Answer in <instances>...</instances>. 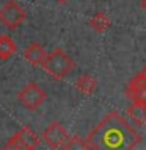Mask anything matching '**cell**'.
Here are the masks:
<instances>
[{
	"label": "cell",
	"mask_w": 146,
	"mask_h": 150,
	"mask_svg": "<svg viewBox=\"0 0 146 150\" xmlns=\"http://www.w3.org/2000/svg\"><path fill=\"white\" fill-rule=\"evenodd\" d=\"M127 114L137 125L146 124V102L145 100H134L132 105L127 108Z\"/></svg>",
	"instance_id": "8"
},
{
	"label": "cell",
	"mask_w": 146,
	"mask_h": 150,
	"mask_svg": "<svg viewBox=\"0 0 146 150\" xmlns=\"http://www.w3.org/2000/svg\"><path fill=\"white\" fill-rule=\"evenodd\" d=\"M17 45L9 36L2 35L0 36V59H8L16 53Z\"/></svg>",
	"instance_id": "10"
},
{
	"label": "cell",
	"mask_w": 146,
	"mask_h": 150,
	"mask_svg": "<svg viewBox=\"0 0 146 150\" xmlns=\"http://www.w3.org/2000/svg\"><path fill=\"white\" fill-rule=\"evenodd\" d=\"M140 6H141V9H145V11H146V0H141V2H140Z\"/></svg>",
	"instance_id": "16"
},
{
	"label": "cell",
	"mask_w": 146,
	"mask_h": 150,
	"mask_svg": "<svg viewBox=\"0 0 146 150\" xmlns=\"http://www.w3.org/2000/svg\"><path fill=\"white\" fill-rule=\"evenodd\" d=\"M14 136H16V138L21 141V142L25 145L28 150H36V147L41 144L39 136H38L31 128H28V127H22L19 131L14 133Z\"/></svg>",
	"instance_id": "7"
},
{
	"label": "cell",
	"mask_w": 146,
	"mask_h": 150,
	"mask_svg": "<svg viewBox=\"0 0 146 150\" xmlns=\"http://www.w3.org/2000/svg\"><path fill=\"white\" fill-rule=\"evenodd\" d=\"M75 88L82 94H85V96H91L96 91V80L91 75H82L77 80V83H75Z\"/></svg>",
	"instance_id": "11"
},
{
	"label": "cell",
	"mask_w": 146,
	"mask_h": 150,
	"mask_svg": "<svg viewBox=\"0 0 146 150\" xmlns=\"http://www.w3.org/2000/svg\"><path fill=\"white\" fill-rule=\"evenodd\" d=\"M17 100L21 102V105L24 108H27L30 111H35L46 102V92L39 84L31 81V83H27L17 92Z\"/></svg>",
	"instance_id": "4"
},
{
	"label": "cell",
	"mask_w": 146,
	"mask_h": 150,
	"mask_svg": "<svg viewBox=\"0 0 146 150\" xmlns=\"http://www.w3.org/2000/svg\"><path fill=\"white\" fill-rule=\"evenodd\" d=\"M88 144L93 150H134L141 136L118 112H108L88 133Z\"/></svg>",
	"instance_id": "1"
},
{
	"label": "cell",
	"mask_w": 146,
	"mask_h": 150,
	"mask_svg": "<svg viewBox=\"0 0 146 150\" xmlns=\"http://www.w3.org/2000/svg\"><path fill=\"white\" fill-rule=\"evenodd\" d=\"M2 150H28V149H27L25 145H24V144H22L17 138H16V136L13 134L11 138H9L8 142L2 147Z\"/></svg>",
	"instance_id": "14"
},
{
	"label": "cell",
	"mask_w": 146,
	"mask_h": 150,
	"mask_svg": "<svg viewBox=\"0 0 146 150\" xmlns=\"http://www.w3.org/2000/svg\"><path fill=\"white\" fill-rule=\"evenodd\" d=\"M69 139H71L69 133L60 122H50L46 127V130L42 131V141L50 149H55V150H61Z\"/></svg>",
	"instance_id": "5"
},
{
	"label": "cell",
	"mask_w": 146,
	"mask_h": 150,
	"mask_svg": "<svg viewBox=\"0 0 146 150\" xmlns=\"http://www.w3.org/2000/svg\"><path fill=\"white\" fill-rule=\"evenodd\" d=\"M46 56H47L46 49L41 44H38V42H33L24 50V58L33 66H42Z\"/></svg>",
	"instance_id": "6"
},
{
	"label": "cell",
	"mask_w": 146,
	"mask_h": 150,
	"mask_svg": "<svg viewBox=\"0 0 146 150\" xmlns=\"http://www.w3.org/2000/svg\"><path fill=\"white\" fill-rule=\"evenodd\" d=\"M146 89V75L143 72L137 74L134 78L129 81V86H127V91H126V96L130 98H134L137 94H140L141 91H145Z\"/></svg>",
	"instance_id": "9"
},
{
	"label": "cell",
	"mask_w": 146,
	"mask_h": 150,
	"mask_svg": "<svg viewBox=\"0 0 146 150\" xmlns=\"http://www.w3.org/2000/svg\"><path fill=\"white\" fill-rule=\"evenodd\" d=\"M57 2H60V3H66V2H69V0H57Z\"/></svg>",
	"instance_id": "17"
},
{
	"label": "cell",
	"mask_w": 146,
	"mask_h": 150,
	"mask_svg": "<svg viewBox=\"0 0 146 150\" xmlns=\"http://www.w3.org/2000/svg\"><path fill=\"white\" fill-rule=\"evenodd\" d=\"M134 100H145L146 102V89H145V91H141L140 94H137V96L132 98V102H134Z\"/></svg>",
	"instance_id": "15"
},
{
	"label": "cell",
	"mask_w": 146,
	"mask_h": 150,
	"mask_svg": "<svg viewBox=\"0 0 146 150\" xmlns=\"http://www.w3.org/2000/svg\"><path fill=\"white\" fill-rule=\"evenodd\" d=\"M141 72H143V74L146 75V64H145V67H143V70H141Z\"/></svg>",
	"instance_id": "18"
},
{
	"label": "cell",
	"mask_w": 146,
	"mask_h": 150,
	"mask_svg": "<svg viewBox=\"0 0 146 150\" xmlns=\"http://www.w3.org/2000/svg\"><path fill=\"white\" fill-rule=\"evenodd\" d=\"M42 69L55 80H63L74 69V61L61 49H55L50 53H47L44 63H42Z\"/></svg>",
	"instance_id": "2"
},
{
	"label": "cell",
	"mask_w": 146,
	"mask_h": 150,
	"mask_svg": "<svg viewBox=\"0 0 146 150\" xmlns=\"http://www.w3.org/2000/svg\"><path fill=\"white\" fill-rule=\"evenodd\" d=\"M27 17L25 9L16 0H9L0 8V22L9 30H16L24 23Z\"/></svg>",
	"instance_id": "3"
},
{
	"label": "cell",
	"mask_w": 146,
	"mask_h": 150,
	"mask_svg": "<svg viewBox=\"0 0 146 150\" xmlns=\"http://www.w3.org/2000/svg\"><path fill=\"white\" fill-rule=\"evenodd\" d=\"M61 150H93L87 139H82L80 136H72Z\"/></svg>",
	"instance_id": "13"
},
{
	"label": "cell",
	"mask_w": 146,
	"mask_h": 150,
	"mask_svg": "<svg viewBox=\"0 0 146 150\" xmlns=\"http://www.w3.org/2000/svg\"><path fill=\"white\" fill-rule=\"evenodd\" d=\"M110 19H108L104 13H96L94 16L89 19V27L94 28L96 31H105L108 27H110Z\"/></svg>",
	"instance_id": "12"
}]
</instances>
